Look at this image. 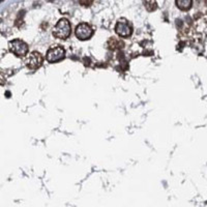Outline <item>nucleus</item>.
<instances>
[{
    "label": "nucleus",
    "instance_id": "obj_5",
    "mask_svg": "<svg viewBox=\"0 0 207 207\" xmlns=\"http://www.w3.org/2000/svg\"><path fill=\"white\" fill-rule=\"evenodd\" d=\"M25 64L30 69H36L43 64V56L39 52H32L26 57Z\"/></svg>",
    "mask_w": 207,
    "mask_h": 207
},
{
    "label": "nucleus",
    "instance_id": "obj_9",
    "mask_svg": "<svg viewBox=\"0 0 207 207\" xmlns=\"http://www.w3.org/2000/svg\"><path fill=\"white\" fill-rule=\"evenodd\" d=\"M145 7L147 8V11H152L156 8V2L155 1H146L145 2Z\"/></svg>",
    "mask_w": 207,
    "mask_h": 207
},
{
    "label": "nucleus",
    "instance_id": "obj_7",
    "mask_svg": "<svg viewBox=\"0 0 207 207\" xmlns=\"http://www.w3.org/2000/svg\"><path fill=\"white\" fill-rule=\"evenodd\" d=\"M108 45H109V48L112 49V50H115V49H119L123 46V43L120 41V39H116V37H111L108 41Z\"/></svg>",
    "mask_w": 207,
    "mask_h": 207
},
{
    "label": "nucleus",
    "instance_id": "obj_2",
    "mask_svg": "<svg viewBox=\"0 0 207 207\" xmlns=\"http://www.w3.org/2000/svg\"><path fill=\"white\" fill-rule=\"evenodd\" d=\"M8 49L11 53H14L15 55L19 57L25 56L28 53V46L25 41H23L22 39H13L8 43Z\"/></svg>",
    "mask_w": 207,
    "mask_h": 207
},
{
    "label": "nucleus",
    "instance_id": "obj_3",
    "mask_svg": "<svg viewBox=\"0 0 207 207\" xmlns=\"http://www.w3.org/2000/svg\"><path fill=\"white\" fill-rule=\"evenodd\" d=\"M65 57V51L62 48L61 46H54V47H51L50 49L47 52V60H48L50 63H55V62H58L60 60H62Z\"/></svg>",
    "mask_w": 207,
    "mask_h": 207
},
{
    "label": "nucleus",
    "instance_id": "obj_6",
    "mask_svg": "<svg viewBox=\"0 0 207 207\" xmlns=\"http://www.w3.org/2000/svg\"><path fill=\"white\" fill-rule=\"evenodd\" d=\"M93 34V29L91 28V26L87 23H81L76 27V36L79 39H88L92 36Z\"/></svg>",
    "mask_w": 207,
    "mask_h": 207
},
{
    "label": "nucleus",
    "instance_id": "obj_1",
    "mask_svg": "<svg viewBox=\"0 0 207 207\" xmlns=\"http://www.w3.org/2000/svg\"><path fill=\"white\" fill-rule=\"evenodd\" d=\"M53 35L57 39H65L71 35V23L67 19H60L53 29Z\"/></svg>",
    "mask_w": 207,
    "mask_h": 207
},
{
    "label": "nucleus",
    "instance_id": "obj_4",
    "mask_svg": "<svg viewBox=\"0 0 207 207\" xmlns=\"http://www.w3.org/2000/svg\"><path fill=\"white\" fill-rule=\"evenodd\" d=\"M115 31L118 34L119 36L121 37H128L132 35V26L128 23V20L125 19H120L118 20V22L116 23V26H115Z\"/></svg>",
    "mask_w": 207,
    "mask_h": 207
},
{
    "label": "nucleus",
    "instance_id": "obj_8",
    "mask_svg": "<svg viewBox=\"0 0 207 207\" xmlns=\"http://www.w3.org/2000/svg\"><path fill=\"white\" fill-rule=\"evenodd\" d=\"M192 3H193V1H191V0H177L176 1V5L181 11H189L192 7Z\"/></svg>",
    "mask_w": 207,
    "mask_h": 207
}]
</instances>
